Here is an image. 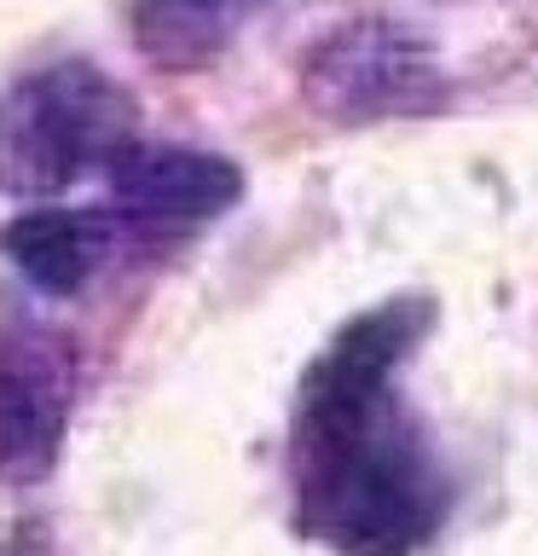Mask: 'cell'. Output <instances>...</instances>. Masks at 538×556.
<instances>
[{
  "label": "cell",
  "mask_w": 538,
  "mask_h": 556,
  "mask_svg": "<svg viewBox=\"0 0 538 556\" xmlns=\"http://www.w3.org/2000/svg\"><path fill=\"white\" fill-rule=\"evenodd\" d=\"M428 302H382L342 325L295 400V510L336 556H417L446 516V476L394 394Z\"/></svg>",
  "instance_id": "6da1fadb"
},
{
  "label": "cell",
  "mask_w": 538,
  "mask_h": 556,
  "mask_svg": "<svg viewBox=\"0 0 538 556\" xmlns=\"http://www.w3.org/2000/svg\"><path fill=\"white\" fill-rule=\"evenodd\" d=\"M267 0H133V41L163 70L220 59Z\"/></svg>",
  "instance_id": "52a82bcc"
},
{
  "label": "cell",
  "mask_w": 538,
  "mask_h": 556,
  "mask_svg": "<svg viewBox=\"0 0 538 556\" xmlns=\"http://www.w3.org/2000/svg\"><path fill=\"white\" fill-rule=\"evenodd\" d=\"M302 87L324 116L371 122L428 111L440 99V70L411 29L388 24V17H359V24L319 41V52L302 70Z\"/></svg>",
  "instance_id": "3957f363"
},
{
  "label": "cell",
  "mask_w": 538,
  "mask_h": 556,
  "mask_svg": "<svg viewBox=\"0 0 538 556\" xmlns=\"http://www.w3.org/2000/svg\"><path fill=\"white\" fill-rule=\"evenodd\" d=\"M69 400H76L69 342L47 325H17L0 342V481H41L59 464Z\"/></svg>",
  "instance_id": "277c9868"
},
{
  "label": "cell",
  "mask_w": 538,
  "mask_h": 556,
  "mask_svg": "<svg viewBox=\"0 0 538 556\" xmlns=\"http://www.w3.org/2000/svg\"><path fill=\"white\" fill-rule=\"evenodd\" d=\"M139 139V111L93 64H52L0 93V191L59 198Z\"/></svg>",
  "instance_id": "7a4b0ae2"
},
{
  "label": "cell",
  "mask_w": 538,
  "mask_h": 556,
  "mask_svg": "<svg viewBox=\"0 0 538 556\" xmlns=\"http://www.w3.org/2000/svg\"><path fill=\"white\" fill-rule=\"evenodd\" d=\"M0 255L47 295H76L111 255V220L87 208H29L0 226Z\"/></svg>",
  "instance_id": "8992f818"
},
{
  "label": "cell",
  "mask_w": 538,
  "mask_h": 556,
  "mask_svg": "<svg viewBox=\"0 0 538 556\" xmlns=\"http://www.w3.org/2000/svg\"><path fill=\"white\" fill-rule=\"evenodd\" d=\"M104 180H111V198L121 215L145 226L215 220L243 191V174L226 156L185 151V146H139V139L104 168Z\"/></svg>",
  "instance_id": "5b68a950"
}]
</instances>
